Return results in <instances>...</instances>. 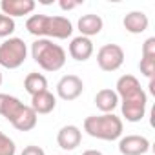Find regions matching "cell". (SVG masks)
<instances>
[{"label":"cell","mask_w":155,"mask_h":155,"mask_svg":"<svg viewBox=\"0 0 155 155\" xmlns=\"http://www.w3.org/2000/svg\"><path fill=\"white\" fill-rule=\"evenodd\" d=\"M82 91H84V82L77 75H64L57 82V95L62 101H68V102L75 101L82 95Z\"/></svg>","instance_id":"cell-6"},{"label":"cell","mask_w":155,"mask_h":155,"mask_svg":"<svg viewBox=\"0 0 155 155\" xmlns=\"http://www.w3.org/2000/svg\"><path fill=\"white\" fill-rule=\"evenodd\" d=\"M28 58V46L18 37H9L0 44V66L6 69L20 68Z\"/></svg>","instance_id":"cell-4"},{"label":"cell","mask_w":155,"mask_h":155,"mask_svg":"<svg viewBox=\"0 0 155 155\" xmlns=\"http://www.w3.org/2000/svg\"><path fill=\"white\" fill-rule=\"evenodd\" d=\"M115 93L119 95V99L122 101H130V99H139V97H148L146 91L142 90L140 82L137 81V77L133 75H122L120 79L117 81L115 86Z\"/></svg>","instance_id":"cell-7"},{"label":"cell","mask_w":155,"mask_h":155,"mask_svg":"<svg viewBox=\"0 0 155 155\" xmlns=\"http://www.w3.org/2000/svg\"><path fill=\"white\" fill-rule=\"evenodd\" d=\"M58 6H60V9H64V11H71V9H75L77 6H81V2H79V0H60Z\"/></svg>","instance_id":"cell-25"},{"label":"cell","mask_w":155,"mask_h":155,"mask_svg":"<svg viewBox=\"0 0 155 155\" xmlns=\"http://www.w3.org/2000/svg\"><path fill=\"white\" fill-rule=\"evenodd\" d=\"M139 69L144 77L153 79V75H155V57H142L140 62H139Z\"/></svg>","instance_id":"cell-21"},{"label":"cell","mask_w":155,"mask_h":155,"mask_svg":"<svg viewBox=\"0 0 155 155\" xmlns=\"http://www.w3.org/2000/svg\"><path fill=\"white\" fill-rule=\"evenodd\" d=\"M31 57L44 71H58L66 64V51L49 38H37L31 44Z\"/></svg>","instance_id":"cell-2"},{"label":"cell","mask_w":155,"mask_h":155,"mask_svg":"<svg viewBox=\"0 0 155 155\" xmlns=\"http://www.w3.org/2000/svg\"><path fill=\"white\" fill-rule=\"evenodd\" d=\"M0 86H2V71H0Z\"/></svg>","instance_id":"cell-27"},{"label":"cell","mask_w":155,"mask_h":155,"mask_svg":"<svg viewBox=\"0 0 155 155\" xmlns=\"http://www.w3.org/2000/svg\"><path fill=\"white\" fill-rule=\"evenodd\" d=\"M142 57H155V37H150L142 44Z\"/></svg>","instance_id":"cell-23"},{"label":"cell","mask_w":155,"mask_h":155,"mask_svg":"<svg viewBox=\"0 0 155 155\" xmlns=\"http://www.w3.org/2000/svg\"><path fill=\"white\" fill-rule=\"evenodd\" d=\"M81 140H82V131L77 126H73V124L62 126L58 130V133H57V144L62 150H66V151L75 150L77 146L81 144Z\"/></svg>","instance_id":"cell-10"},{"label":"cell","mask_w":155,"mask_h":155,"mask_svg":"<svg viewBox=\"0 0 155 155\" xmlns=\"http://www.w3.org/2000/svg\"><path fill=\"white\" fill-rule=\"evenodd\" d=\"M37 120H38V115H37L29 106L24 104L9 122H11L13 128L18 130V131H31V130L37 126Z\"/></svg>","instance_id":"cell-14"},{"label":"cell","mask_w":155,"mask_h":155,"mask_svg":"<svg viewBox=\"0 0 155 155\" xmlns=\"http://www.w3.org/2000/svg\"><path fill=\"white\" fill-rule=\"evenodd\" d=\"M26 29L38 38H69L73 33V24L66 17H49V15H31L26 20Z\"/></svg>","instance_id":"cell-1"},{"label":"cell","mask_w":155,"mask_h":155,"mask_svg":"<svg viewBox=\"0 0 155 155\" xmlns=\"http://www.w3.org/2000/svg\"><path fill=\"white\" fill-rule=\"evenodd\" d=\"M69 55L77 62H86L93 55V42H91V38L82 37V35L71 38V42H69Z\"/></svg>","instance_id":"cell-12"},{"label":"cell","mask_w":155,"mask_h":155,"mask_svg":"<svg viewBox=\"0 0 155 155\" xmlns=\"http://www.w3.org/2000/svg\"><path fill=\"white\" fill-rule=\"evenodd\" d=\"M22 106H24V102H20L17 97L8 95V93H0V115L6 120H11Z\"/></svg>","instance_id":"cell-18"},{"label":"cell","mask_w":155,"mask_h":155,"mask_svg":"<svg viewBox=\"0 0 155 155\" xmlns=\"http://www.w3.org/2000/svg\"><path fill=\"white\" fill-rule=\"evenodd\" d=\"M35 2L33 0H2L0 2V13H4L6 17H24L33 13Z\"/></svg>","instance_id":"cell-11"},{"label":"cell","mask_w":155,"mask_h":155,"mask_svg":"<svg viewBox=\"0 0 155 155\" xmlns=\"http://www.w3.org/2000/svg\"><path fill=\"white\" fill-rule=\"evenodd\" d=\"M77 28H79V31H81L82 37L91 38V37H95V35H99V33L102 31L104 20H102L99 15L88 13V15H82V17L79 18V22H77Z\"/></svg>","instance_id":"cell-16"},{"label":"cell","mask_w":155,"mask_h":155,"mask_svg":"<svg viewBox=\"0 0 155 155\" xmlns=\"http://www.w3.org/2000/svg\"><path fill=\"white\" fill-rule=\"evenodd\" d=\"M95 106L102 113H113V110L119 106V95L113 90L104 88V90L97 91V95H95Z\"/></svg>","instance_id":"cell-17"},{"label":"cell","mask_w":155,"mask_h":155,"mask_svg":"<svg viewBox=\"0 0 155 155\" xmlns=\"http://www.w3.org/2000/svg\"><path fill=\"white\" fill-rule=\"evenodd\" d=\"M119 151L122 155H146L150 151V140L144 135H126L119 140Z\"/></svg>","instance_id":"cell-8"},{"label":"cell","mask_w":155,"mask_h":155,"mask_svg":"<svg viewBox=\"0 0 155 155\" xmlns=\"http://www.w3.org/2000/svg\"><path fill=\"white\" fill-rule=\"evenodd\" d=\"M24 90L33 97L48 90V79L42 73H29L24 79Z\"/></svg>","instance_id":"cell-19"},{"label":"cell","mask_w":155,"mask_h":155,"mask_svg":"<svg viewBox=\"0 0 155 155\" xmlns=\"http://www.w3.org/2000/svg\"><path fill=\"white\" fill-rule=\"evenodd\" d=\"M20 155H46V151L40 148V146H35V144H29L22 150Z\"/></svg>","instance_id":"cell-24"},{"label":"cell","mask_w":155,"mask_h":155,"mask_svg":"<svg viewBox=\"0 0 155 155\" xmlns=\"http://www.w3.org/2000/svg\"><path fill=\"white\" fill-rule=\"evenodd\" d=\"M15 18L11 17H6L4 13H0V38H9L13 33H15Z\"/></svg>","instance_id":"cell-20"},{"label":"cell","mask_w":155,"mask_h":155,"mask_svg":"<svg viewBox=\"0 0 155 155\" xmlns=\"http://www.w3.org/2000/svg\"><path fill=\"white\" fill-rule=\"evenodd\" d=\"M15 153H17L15 140L0 131V155H15Z\"/></svg>","instance_id":"cell-22"},{"label":"cell","mask_w":155,"mask_h":155,"mask_svg":"<svg viewBox=\"0 0 155 155\" xmlns=\"http://www.w3.org/2000/svg\"><path fill=\"white\" fill-rule=\"evenodd\" d=\"M82 155H104L102 151H99V150H86Z\"/></svg>","instance_id":"cell-26"},{"label":"cell","mask_w":155,"mask_h":155,"mask_svg":"<svg viewBox=\"0 0 155 155\" xmlns=\"http://www.w3.org/2000/svg\"><path fill=\"white\" fill-rule=\"evenodd\" d=\"M122 119L113 113L90 115L84 119V131L101 140H117L122 135Z\"/></svg>","instance_id":"cell-3"},{"label":"cell","mask_w":155,"mask_h":155,"mask_svg":"<svg viewBox=\"0 0 155 155\" xmlns=\"http://www.w3.org/2000/svg\"><path fill=\"white\" fill-rule=\"evenodd\" d=\"M146 104H148V97H139V99H130V101H122L120 102V110H122V117L128 122H139L144 119L146 113Z\"/></svg>","instance_id":"cell-9"},{"label":"cell","mask_w":155,"mask_h":155,"mask_svg":"<svg viewBox=\"0 0 155 155\" xmlns=\"http://www.w3.org/2000/svg\"><path fill=\"white\" fill-rule=\"evenodd\" d=\"M29 108H31L37 115H48V113H51V111L57 108V97H55L49 90H46V91H42V93L31 97Z\"/></svg>","instance_id":"cell-15"},{"label":"cell","mask_w":155,"mask_h":155,"mask_svg":"<svg viewBox=\"0 0 155 155\" xmlns=\"http://www.w3.org/2000/svg\"><path fill=\"white\" fill-rule=\"evenodd\" d=\"M122 26H124V29H126L128 33H131V35H140V33H144V31L148 29L150 18H148V15H146L144 11H130V13L124 17Z\"/></svg>","instance_id":"cell-13"},{"label":"cell","mask_w":155,"mask_h":155,"mask_svg":"<svg viewBox=\"0 0 155 155\" xmlns=\"http://www.w3.org/2000/svg\"><path fill=\"white\" fill-rule=\"evenodd\" d=\"M97 64L102 71H117L124 64V49L119 44H104L97 51Z\"/></svg>","instance_id":"cell-5"}]
</instances>
